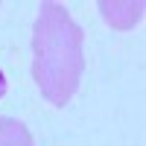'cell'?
I'll use <instances>...</instances> for the list:
<instances>
[{
  "label": "cell",
  "instance_id": "1",
  "mask_svg": "<svg viewBox=\"0 0 146 146\" xmlns=\"http://www.w3.org/2000/svg\"><path fill=\"white\" fill-rule=\"evenodd\" d=\"M32 79L47 102L67 105L79 88L85 56L82 29L62 3H41L32 27Z\"/></svg>",
  "mask_w": 146,
  "mask_h": 146
},
{
  "label": "cell",
  "instance_id": "2",
  "mask_svg": "<svg viewBox=\"0 0 146 146\" xmlns=\"http://www.w3.org/2000/svg\"><path fill=\"white\" fill-rule=\"evenodd\" d=\"M105 21L111 27H120V29H129L135 27L143 15V3H100Z\"/></svg>",
  "mask_w": 146,
  "mask_h": 146
},
{
  "label": "cell",
  "instance_id": "3",
  "mask_svg": "<svg viewBox=\"0 0 146 146\" xmlns=\"http://www.w3.org/2000/svg\"><path fill=\"white\" fill-rule=\"evenodd\" d=\"M0 146H32V135L18 120L0 117Z\"/></svg>",
  "mask_w": 146,
  "mask_h": 146
}]
</instances>
